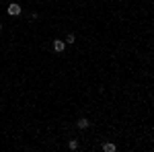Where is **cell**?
I'll list each match as a JSON object with an SVG mask.
<instances>
[{
  "label": "cell",
  "mask_w": 154,
  "mask_h": 152,
  "mask_svg": "<svg viewBox=\"0 0 154 152\" xmlns=\"http://www.w3.org/2000/svg\"><path fill=\"white\" fill-rule=\"evenodd\" d=\"M8 14H11V17H19V14H21V6H19L17 2H12L11 6H8Z\"/></svg>",
  "instance_id": "cell-1"
},
{
  "label": "cell",
  "mask_w": 154,
  "mask_h": 152,
  "mask_svg": "<svg viewBox=\"0 0 154 152\" xmlns=\"http://www.w3.org/2000/svg\"><path fill=\"white\" fill-rule=\"evenodd\" d=\"M54 49H56L58 54H62V51L66 49V43H64L62 39H56V41H54Z\"/></svg>",
  "instance_id": "cell-2"
},
{
  "label": "cell",
  "mask_w": 154,
  "mask_h": 152,
  "mask_svg": "<svg viewBox=\"0 0 154 152\" xmlns=\"http://www.w3.org/2000/svg\"><path fill=\"white\" fill-rule=\"evenodd\" d=\"M76 126H78L80 129H86L88 126H91V121H88V119H84V117H80V119L76 121Z\"/></svg>",
  "instance_id": "cell-3"
},
{
  "label": "cell",
  "mask_w": 154,
  "mask_h": 152,
  "mask_svg": "<svg viewBox=\"0 0 154 152\" xmlns=\"http://www.w3.org/2000/svg\"><path fill=\"white\" fill-rule=\"evenodd\" d=\"M103 150H105V152H115V144L107 142V144H103Z\"/></svg>",
  "instance_id": "cell-4"
},
{
  "label": "cell",
  "mask_w": 154,
  "mask_h": 152,
  "mask_svg": "<svg viewBox=\"0 0 154 152\" xmlns=\"http://www.w3.org/2000/svg\"><path fill=\"white\" fill-rule=\"evenodd\" d=\"M68 148H70V150H76V148H78V142H76V140H70Z\"/></svg>",
  "instance_id": "cell-5"
},
{
  "label": "cell",
  "mask_w": 154,
  "mask_h": 152,
  "mask_svg": "<svg viewBox=\"0 0 154 152\" xmlns=\"http://www.w3.org/2000/svg\"><path fill=\"white\" fill-rule=\"evenodd\" d=\"M74 41H76V37L72 35V33H70V35H68V37H66V43H74Z\"/></svg>",
  "instance_id": "cell-6"
},
{
  "label": "cell",
  "mask_w": 154,
  "mask_h": 152,
  "mask_svg": "<svg viewBox=\"0 0 154 152\" xmlns=\"http://www.w3.org/2000/svg\"><path fill=\"white\" fill-rule=\"evenodd\" d=\"M0 31H2V25H0Z\"/></svg>",
  "instance_id": "cell-7"
}]
</instances>
